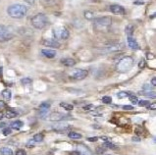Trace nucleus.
I'll return each instance as SVG.
<instances>
[{"instance_id":"nucleus-1","label":"nucleus","mask_w":156,"mask_h":155,"mask_svg":"<svg viewBox=\"0 0 156 155\" xmlns=\"http://www.w3.org/2000/svg\"><path fill=\"white\" fill-rule=\"evenodd\" d=\"M27 13H28V8L24 4H12L7 8V14L13 19H22L27 15Z\"/></svg>"},{"instance_id":"nucleus-2","label":"nucleus","mask_w":156,"mask_h":155,"mask_svg":"<svg viewBox=\"0 0 156 155\" xmlns=\"http://www.w3.org/2000/svg\"><path fill=\"white\" fill-rule=\"evenodd\" d=\"M112 25V19L111 17H100L94 20V29L98 32H107L110 26Z\"/></svg>"},{"instance_id":"nucleus-3","label":"nucleus","mask_w":156,"mask_h":155,"mask_svg":"<svg viewBox=\"0 0 156 155\" xmlns=\"http://www.w3.org/2000/svg\"><path fill=\"white\" fill-rule=\"evenodd\" d=\"M32 26H34V29L37 30H42L48 25V18L45 14L43 13H38L34 17L32 18Z\"/></svg>"},{"instance_id":"nucleus-4","label":"nucleus","mask_w":156,"mask_h":155,"mask_svg":"<svg viewBox=\"0 0 156 155\" xmlns=\"http://www.w3.org/2000/svg\"><path fill=\"white\" fill-rule=\"evenodd\" d=\"M133 65V59L130 56L123 57L116 65V70L119 73H126L130 70Z\"/></svg>"},{"instance_id":"nucleus-5","label":"nucleus","mask_w":156,"mask_h":155,"mask_svg":"<svg viewBox=\"0 0 156 155\" xmlns=\"http://www.w3.org/2000/svg\"><path fill=\"white\" fill-rule=\"evenodd\" d=\"M53 34H54V37L56 39H63V41H66V39L69 38L70 33L65 26H57L53 29Z\"/></svg>"},{"instance_id":"nucleus-6","label":"nucleus","mask_w":156,"mask_h":155,"mask_svg":"<svg viewBox=\"0 0 156 155\" xmlns=\"http://www.w3.org/2000/svg\"><path fill=\"white\" fill-rule=\"evenodd\" d=\"M14 37V33L8 26L0 24V42H6Z\"/></svg>"},{"instance_id":"nucleus-7","label":"nucleus","mask_w":156,"mask_h":155,"mask_svg":"<svg viewBox=\"0 0 156 155\" xmlns=\"http://www.w3.org/2000/svg\"><path fill=\"white\" fill-rule=\"evenodd\" d=\"M42 43H43V45L49 46L52 48H59L61 46L60 42L55 38H46V39H44Z\"/></svg>"},{"instance_id":"nucleus-8","label":"nucleus","mask_w":156,"mask_h":155,"mask_svg":"<svg viewBox=\"0 0 156 155\" xmlns=\"http://www.w3.org/2000/svg\"><path fill=\"white\" fill-rule=\"evenodd\" d=\"M87 70H83V69H77L74 71V73L72 74L73 77L76 79H86L87 76Z\"/></svg>"},{"instance_id":"nucleus-9","label":"nucleus","mask_w":156,"mask_h":155,"mask_svg":"<svg viewBox=\"0 0 156 155\" xmlns=\"http://www.w3.org/2000/svg\"><path fill=\"white\" fill-rule=\"evenodd\" d=\"M110 11L113 13V14H116V15H125V9L123 6L119 5V4H113V5L110 6Z\"/></svg>"},{"instance_id":"nucleus-10","label":"nucleus","mask_w":156,"mask_h":155,"mask_svg":"<svg viewBox=\"0 0 156 155\" xmlns=\"http://www.w3.org/2000/svg\"><path fill=\"white\" fill-rule=\"evenodd\" d=\"M70 127L71 126L67 123H59V124H56V125L53 126V130L58 132H62L66 130H69Z\"/></svg>"},{"instance_id":"nucleus-11","label":"nucleus","mask_w":156,"mask_h":155,"mask_svg":"<svg viewBox=\"0 0 156 155\" xmlns=\"http://www.w3.org/2000/svg\"><path fill=\"white\" fill-rule=\"evenodd\" d=\"M128 44L133 50L140 49V45H139V43H137L136 39L133 38V37H128Z\"/></svg>"},{"instance_id":"nucleus-12","label":"nucleus","mask_w":156,"mask_h":155,"mask_svg":"<svg viewBox=\"0 0 156 155\" xmlns=\"http://www.w3.org/2000/svg\"><path fill=\"white\" fill-rule=\"evenodd\" d=\"M41 53H42L43 56L46 57V58H54L57 54L56 51L53 50V49H42Z\"/></svg>"},{"instance_id":"nucleus-13","label":"nucleus","mask_w":156,"mask_h":155,"mask_svg":"<svg viewBox=\"0 0 156 155\" xmlns=\"http://www.w3.org/2000/svg\"><path fill=\"white\" fill-rule=\"evenodd\" d=\"M65 117H68V116H66V115L61 114V113H53L50 115L49 120H51V121H62V120H64Z\"/></svg>"},{"instance_id":"nucleus-14","label":"nucleus","mask_w":156,"mask_h":155,"mask_svg":"<svg viewBox=\"0 0 156 155\" xmlns=\"http://www.w3.org/2000/svg\"><path fill=\"white\" fill-rule=\"evenodd\" d=\"M61 63L66 67H73L76 65V61L73 58H63L61 59Z\"/></svg>"},{"instance_id":"nucleus-15","label":"nucleus","mask_w":156,"mask_h":155,"mask_svg":"<svg viewBox=\"0 0 156 155\" xmlns=\"http://www.w3.org/2000/svg\"><path fill=\"white\" fill-rule=\"evenodd\" d=\"M23 126H24V123L19 120L11 123V129H13V130H20Z\"/></svg>"},{"instance_id":"nucleus-16","label":"nucleus","mask_w":156,"mask_h":155,"mask_svg":"<svg viewBox=\"0 0 156 155\" xmlns=\"http://www.w3.org/2000/svg\"><path fill=\"white\" fill-rule=\"evenodd\" d=\"M140 94L144 95V96H147V97H150V98H153V99L156 97L155 91H153V90H149V91H147V90H142V91L140 92Z\"/></svg>"},{"instance_id":"nucleus-17","label":"nucleus","mask_w":156,"mask_h":155,"mask_svg":"<svg viewBox=\"0 0 156 155\" xmlns=\"http://www.w3.org/2000/svg\"><path fill=\"white\" fill-rule=\"evenodd\" d=\"M1 94H2L3 98L5 99V100H10V99H11L12 93H11V91L9 90H4L1 92Z\"/></svg>"},{"instance_id":"nucleus-18","label":"nucleus","mask_w":156,"mask_h":155,"mask_svg":"<svg viewBox=\"0 0 156 155\" xmlns=\"http://www.w3.org/2000/svg\"><path fill=\"white\" fill-rule=\"evenodd\" d=\"M79 150H80V154L81 153L84 154V155H87V153H88V155L91 154V152L87 149V147L83 146V145H79Z\"/></svg>"},{"instance_id":"nucleus-19","label":"nucleus","mask_w":156,"mask_h":155,"mask_svg":"<svg viewBox=\"0 0 156 155\" xmlns=\"http://www.w3.org/2000/svg\"><path fill=\"white\" fill-rule=\"evenodd\" d=\"M68 136L70 139H82V135L79 134V132H69Z\"/></svg>"},{"instance_id":"nucleus-20","label":"nucleus","mask_w":156,"mask_h":155,"mask_svg":"<svg viewBox=\"0 0 156 155\" xmlns=\"http://www.w3.org/2000/svg\"><path fill=\"white\" fill-rule=\"evenodd\" d=\"M0 153L2 155H13V151L11 148L9 147H3L0 149Z\"/></svg>"},{"instance_id":"nucleus-21","label":"nucleus","mask_w":156,"mask_h":155,"mask_svg":"<svg viewBox=\"0 0 156 155\" xmlns=\"http://www.w3.org/2000/svg\"><path fill=\"white\" fill-rule=\"evenodd\" d=\"M5 117L8 119L15 118V117H17V112L14 111V110H8V111L5 113Z\"/></svg>"},{"instance_id":"nucleus-22","label":"nucleus","mask_w":156,"mask_h":155,"mask_svg":"<svg viewBox=\"0 0 156 155\" xmlns=\"http://www.w3.org/2000/svg\"><path fill=\"white\" fill-rule=\"evenodd\" d=\"M131 94L132 93H131V92H129V91H121V92H118L117 96H118V98L122 99V98H126V97H129Z\"/></svg>"},{"instance_id":"nucleus-23","label":"nucleus","mask_w":156,"mask_h":155,"mask_svg":"<svg viewBox=\"0 0 156 155\" xmlns=\"http://www.w3.org/2000/svg\"><path fill=\"white\" fill-rule=\"evenodd\" d=\"M21 83L23 86H30L33 83V79L30 78H25V79H21Z\"/></svg>"},{"instance_id":"nucleus-24","label":"nucleus","mask_w":156,"mask_h":155,"mask_svg":"<svg viewBox=\"0 0 156 155\" xmlns=\"http://www.w3.org/2000/svg\"><path fill=\"white\" fill-rule=\"evenodd\" d=\"M60 106H61V107H63L64 109L68 110V111H71V110L74 109V106L72 104H69V103H66V102H61Z\"/></svg>"},{"instance_id":"nucleus-25","label":"nucleus","mask_w":156,"mask_h":155,"mask_svg":"<svg viewBox=\"0 0 156 155\" xmlns=\"http://www.w3.org/2000/svg\"><path fill=\"white\" fill-rule=\"evenodd\" d=\"M133 30H135V28H133L132 25L127 26V28H126V33L128 34V37H132L133 33Z\"/></svg>"},{"instance_id":"nucleus-26","label":"nucleus","mask_w":156,"mask_h":155,"mask_svg":"<svg viewBox=\"0 0 156 155\" xmlns=\"http://www.w3.org/2000/svg\"><path fill=\"white\" fill-rule=\"evenodd\" d=\"M43 139H44L43 135L37 134V135H34V141H35V143H41V141H43Z\"/></svg>"},{"instance_id":"nucleus-27","label":"nucleus","mask_w":156,"mask_h":155,"mask_svg":"<svg viewBox=\"0 0 156 155\" xmlns=\"http://www.w3.org/2000/svg\"><path fill=\"white\" fill-rule=\"evenodd\" d=\"M84 18L87 20H93L94 19V14L90 11H86L84 12Z\"/></svg>"},{"instance_id":"nucleus-28","label":"nucleus","mask_w":156,"mask_h":155,"mask_svg":"<svg viewBox=\"0 0 156 155\" xmlns=\"http://www.w3.org/2000/svg\"><path fill=\"white\" fill-rule=\"evenodd\" d=\"M104 147H107V148H111V149H116V145L113 144L112 143H109V141H105L104 144H103Z\"/></svg>"},{"instance_id":"nucleus-29","label":"nucleus","mask_w":156,"mask_h":155,"mask_svg":"<svg viewBox=\"0 0 156 155\" xmlns=\"http://www.w3.org/2000/svg\"><path fill=\"white\" fill-rule=\"evenodd\" d=\"M102 102L105 104H110L112 102V98H111L110 96H103L102 97Z\"/></svg>"},{"instance_id":"nucleus-30","label":"nucleus","mask_w":156,"mask_h":155,"mask_svg":"<svg viewBox=\"0 0 156 155\" xmlns=\"http://www.w3.org/2000/svg\"><path fill=\"white\" fill-rule=\"evenodd\" d=\"M129 98H130V101L133 104H137V102H139V99H137V97L136 95L131 94L130 96H129Z\"/></svg>"},{"instance_id":"nucleus-31","label":"nucleus","mask_w":156,"mask_h":155,"mask_svg":"<svg viewBox=\"0 0 156 155\" xmlns=\"http://www.w3.org/2000/svg\"><path fill=\"white\" fill-rule=\"evenodd\" d=\"M50 106H51V103L50 102H48V101H44V102H42L41 104V109H47L48 110V108H49Z\"/></svg>"},{"instance_id":"nucleus-32","label":"nucleus","mask_w":156,"mask_h":155,"mask_svg":"<svg viewBox=\"0 0 156 155\" xmlns=\"http://www.w3.org/2000/svg\"><path fill=\"white\" fill-rule=\"evenodd\" d=\"M137 104H139L140 107H144V106H148L149 105V101H147V100H140L139 102H137Z\"/></svg>"},{"instance_id":"nucleus-33","label":"nucleus","mask_w":156,"mask_h":155,"mask_svg":"<svg viewBox=\"0 0 156 155\" xmlns=\"http://www.w3.org/2000/svg\"><path fill=\"white\" fill-rule=\"evenodd\" d=\"M2 132H3V135H4V136H9V135H11L12 129H11V128H4L3 131H2Z\"/></svg>"},{"instance_id":"nucleus-34","label":"nucleus","mask_w":156,"mask_h":155,"mask_svg":"<svg viewBox=\"0 0 156 155\" xmlns=\"http://www.w3.org/2000/svg\"><path fill=\"white\" fill-rule=\"evenodd\" d=\"M16 155H27V152L24 149H19V150H17Z\"/></svg>"},{"instance_id":"nucleus-35","label":"nucleus","mask_w":156,"mask_h":155,"mask_svg":"<svg viewBox=\"0 0 156 155\" xmlns=\"http://www.w3.org/2000/svg\"><path fill=\"white\" fill-rule=\"evenodd\" d=\"M142 90H147V91L152 90V86H150L149 85H144V86H142Z\"/></svg>"},{"instance_id":"nucleus-36","label":"nucleus","mask_w":156,"mask_h":155,"mask_svg":"<svg viewBox=\"0 0 156 155\" xmlns=\"http://www.w3.org/2000/svg\"><path fill=\"white\" fill-rule=\"evenodd\" d=\"M92 108H94V106H93L92 104H90V105L84 106V107H83V109H84V110H87H87H91Z\"/></svg>"},{"instance_id":"nucleus-37","label":"nucleus","mask_w":156,"mask_h":155,"mask_svg":"<svg viewBox=\"0 0 156 155\" xmlns=\"http://www.w3.org/2000/svg\"><path fill=\"white\" fill-rule=\"evenodd\" d=\"M139 67H140V69H141V68H144V67H145V61H144V60H141V61L140 62Z\"/></svg>"},{"instance_id":"nucleus-38","label":"nucleus","mask_w":156,"mask_h":155,"mask_svg":"<svg viewBox=\"0 0 156 155\" xmlns=\"http://www.w3.org/2000/svg\"><path fill=\"white\" fill-rule=\"evenodd\" d=\"M123 109L124 110H133V107L131 105H125V106H123Z\"/></svg>"},{"instance_id":"nucleus-39","label":"nucleus","mask_w":156,"mask_h":155,"mask_svg":"<svg viewBox=\"0 0 156 155\" xmlns=\"http://www.w3.org/2000/svg\"><path fill=\"white\" fill-rule=\"evenodd\" d=\"M147 108H148L149 110H154V109H156V104H155V103L150 104V105L147 106Z\"/></svg>"},{"instance_id":"nucleus-40","label":"nucleus","mask_w":156,"mask_h":155,"mask_svg":"<svg viewBox=\"0 0 156 155\" xmlns=\"http://www.w3.org/2000/svg\"><path fill=\"white\" fill-rule=\"evenodd\" d=\"M5 107H6V104H5V102H4V101H1V100H0V110L4 109Z\"/></svg>"},{"instance_id":"nucleus-41","label":"nucleus","mask_w":156,"mask_h":155,"mask_svg":"<svg viewBox=\"0 0 156 155\" xmlns=\"http://www.w3.org/2000/svg\"><path fill=\"white\" fill-rule=\"evenodd\" d=\"M25 1L29 4V5H34V2H35V0H25Z\"/></svg>"},{"instance_id":"nucleus-42","label":"nucleus","mask_w":156,"mask_h":155,"mask_svg":"<svg viewBox=\"0 0 156 155\" xmlns=\"http://www.w3.org/2000/svg\"><path fill=\"white\" fill-rule=\"evenodd\" d=\"M104 151H105V147H103V148L98 147V148H97V153H103Z\"/></svg>"},{"instance_id":"nucleus-43","label":"nucleus","mask_w":156,"mask_h":155,"mask_svg":"<svg viewBox=\"0 0 156 155\" xmlns=\"http://www.w3.org/2000/svg\"><path fill=\"white\" fill-rule=\"evenodd\" d=\"M97 139H98V138H96V136H95V138H88V139H87V140H88V141H91V143H94V141H97Z\"/></svg>"},{"instance_id":"nucleus-44","label":"nucleus","mask_w":156,"mask_h":155,"mask_svg":"<svg viewBox=\"0 0 156 155\" xmlns=\"http://www.w3.org/2000/svg\"><path fill=\"white\" fill-rule=\"evenodd\" d=\"M151 85H152V86L154 87L156 86V78H152V79H151Z\"/></svg>"},{"instance_id":"nucleus-45","label":"nucleus","mask_w":156,"mask_h":155,"mask_svg":"<svg viewBox=\"0 0 156 155\" xmlns=\"http://www.w3.org/2000/svg\"><path fill=\"white\" fill-rule=\"evenodd\" d=\"M133 141H140V139L139 138H133Z\"/></svg>"},{"instance_id":"nucleus-46","label":"nucleus","mask_w":156,"mask_h":155,"mask_svg":"<svg viewBox=\"0 0 156 155\" xmlns=\"http://www.w3.org/2000/svg\"><path fill=\"white\" fill-rule=\"evenodd\" d=\"M2 70H3V68L0 67V78H1V76H2Z\"/></svg>"},{"instance_id":"nucleus-47","label":"nucleus","mask_w":156,"mask_h":155,"mask_svg":"<svg viewBox=\"0 0 156 155\" xmlns=\"http://www.w3.org/2000/svg\"><path fill=\"white\" fill-rule=\"evenodd\" d=\"M3 116H4L3 113H2V112H0V120H1V119L3 118Z\"/></svg>"},{"instance_id":"nucleus-48","label":"nucleus","mask_w":156,"mask_h":155,"mask_svg":"<svg viewBox=\"0 0 156 155\" xmlns=\"http://www.w3.org/2000/svg\"><path fill=\"white\" fill-rule=\"evenodd\" d=\"M147 57H148V58H153V55H147Z\"/></svg>"}]
</instances>
